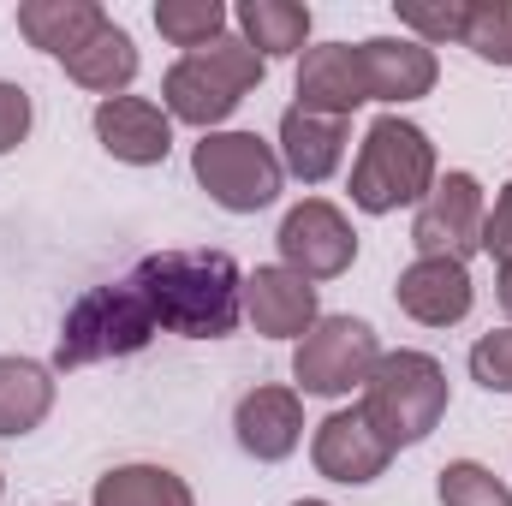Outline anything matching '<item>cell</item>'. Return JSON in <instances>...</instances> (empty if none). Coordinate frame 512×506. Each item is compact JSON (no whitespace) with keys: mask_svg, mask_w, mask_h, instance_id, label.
Here are the masks:
<instances>
[{"mask_svg":"<svg viewBox=\"0 0 512 506\" xmlns=\"http://www.w3.org/2000/svg\"><path fill=\"white\" fill-rule=\"evenodd\" d=\"M131 286L155 328L185 340H227L245 316V274L227 251H155L137 262Z\"/></svg>","mask_w":512,"mask_h":506,"instance_id":"1","label":"cell"},{"mask_svg":"<svg viewBox=\"0 0 512 506\" xmlns=\"http://www.w3.org/2000/svg\"><path fill=\"white\" fill-rule=\"evenodd\" d=\"M358 411L393 453L417 447L447 417V370L429 352H382L370 381H364V405Z\"/></svg>","mask_w":512,"mask_h":506,"instance_id":"2","label":"cell"},{"mask_svg":"<svg viewBox=\"0 0 512 506\" xmlns=\"http://www.w3.org/2000/svg\"><path fill=\"white\" fill-rule=\"evenodd\" d=\"M435 191V143L429 131L382 114L376 126L364 131V149L352 161V203L364 215H393L405 203H423Z\"/></svg>","mask_w":512,"mask_h":506,"instance_id":"3","label":"cell"},{"mask_svg":"<svg viewBox=\"0 0 512 506\" xmlns=\"http://www.w3.org/2000/svg\"><path fill=\"white\" fill-rule=\"evenodd\" d=\"M268 60L256 54L245 36H221L197 54H185L167 78H161V102H167V120H185V126H221L256 84H262Z\"/></svg>","mask_w":512,"mask_h":506,"instance_id":"4","label":"cell"},{"mask_svg":"<svg viewBox=\"0 0 512 506\" xmlns=\"http://www.w3.org/2000/svg\"><path fill=\"white\" fill-rule=\"evenodd\" d=\"M155 340V316L143 304V292L131 280L114 286H90L78 292V304L60 322L54 340V370H84V364H108V358H131Z\"/></svg>","mask_w":512,"mask_h":506,"instance_id":"5","label":"cell"},{"mask_svg":"<svg viewBox=\"0 0 512 506\" xmlns=\"http://www.w3.org/2000/svg\"><path fill=\"white\" fill-rule=\"evenodd\" d=\"M191 173L227 215L268 209L280 197V179H286L280 155L256 131H203V143L191 149Z\"/></svg>","mask_w":512,"mask_h":506,"instance_id":"6","label":"cell"},{"mask_svg":"<svg viewBox=\"0 0 512 506\" xmlns=\"http://www.w3.org/2000/svg\"><path fill=\"white\" fill-rule=\"evenodd\" d=\"M376 358H382V340H376L370 322H358V316H316V328L292 352V376L316 399H340V393L370 381Z\"/></svg>","mask_w":512,"mask_h":506,"instance_id":"7","label":"cell"},{"mask_svg":"<svg viewBox=\"0 0 512 506\" xmlns=\"http://www.w3.org/2000/svg\"><path fill=\"white\" fill-rule=\"evenodd\" d=\"M274 245H280V268H292L310 286L334 280V274H346L358 262V233H352V221L328 197H304L298 209H286Z\"/></svg>","mask_w":512,"mask_h":506,"instance_id":"8","label":"cell"},{"mask_svg":"<svg viewBox=\"0 0 512 506\" xmlns=\"http://www.w3.org/2000/svg\"><path fill=\"white\" fill-rule=\"evenodd\" d=\"M483 185L471 173H447L435 179V191L417 203V221H411V245L417 256H447V262H465L471 251H483Z\"/></svg>","mask_w":512,"mask_h":506,"instance_id":"9","label":"cell"},{"mask_svg":"<svg viewBox=\"0 0 512 506\" xmlns=\"http://www.w3.org/2000/svg\"><path fill=\"white\" fill-rule=\"evenodd\" d=\"M310 459H316V471H322L328 483L358 489V483H376V477H382L387 459H393V447L364 423V411H334V417L316 423Z\"/></svg>","mask_w":512,"mask_h":506,"instance_id":"10","label":"cell"},{"mask_svg":"<svg viewBox=\"0 0 512 506\" xmlns=\"http://www.w3.org/2000/svg\"><path fill=\"white\" fill-rule=\"evenodd\" d=\"M364 102H370V90H364V66H358L352 42L304 48V60H298V108L304 114L352 120V108H364Z\"/></svg>","mask_w":512,"mask_h":506,"instance_id":"11","label":"cell"},{"mask_svg":"<svg viewBox=\"0 0 512 506\" xmlns=\"http://www.w3.org/2000/svg\"><path fill=\"white\" fill-rule=\"evenodd\" d=\"M393 298H399V310H405L411 322H423V328H453V322H465V316H471V298H477V292H471L465 262L417 256V262L399 274Z\"/></svg>","mask_w":512,"mask_h":506,"instance_id":"12","label":"cell"},{"mask_svg":"<svg viewBox=\"0 0 512 506\" xmlns=\"http://www.w3.org/2000/svg\"><path fill=\"white\" fill-rule=\"evenodd\" d=\"M233 429H239V447L262 459V465H280L298 441H304V399L298 387H251L233 411Z\"/></svg>","mask_w":512,"mask_h":506,"instance_id":"13","label":"cell"},{"mask_svg":"<svg viewBox=\"0 0 512 506\" xmlns=\"http://www.w3.org/2000/svg\"><path fill=\"white\" fill-rule=\"evenodd\" d=\"M96 137H102V149H108L114 161H126V167H155V161H167V149H173V120H167V108H155L149 96H114V102L96 108Z\"/></svg>","mask_w":512,"mask_h":506,"instance_id":"14","label":"cell"},{"mask_svg":"<svg viewBox=\"0 0 512 506\" xmlns=\"http://www.w3.org/2000/svg\"><path fill=\"white\" fill-rule=\"evenodd\" d=\"M245 316L268 340H304L316 328V286L292 268H256L245 274Z\"/></svg>","mask_w":512,"mask_h":506,"instance_id":"15","label":"cell"},{"mask_svg":"<svg viewBox=\"0 0 512 506\" xmlns=\"http://www.w3.org/2000/svg\"><path fill=\"white\" fill-rule=\"evenodd\" d=\"M358 66H364V90L370 102H417L435 90V54L411 36H370L358 42Z\"/></svg>","mask_w":512,"mask_h":506,"instance_id":"16","label":"cell"},{"mask_svg":"<svg viewBox=\"0 0 512 506\" xmlns=\"http://www.w3.org/2000/svg\"><path fill=\"white\" fill-rule=\"evenodd\" d=\"M346 161V120H322L304 108L280 114V167L304 185H322Z\"/></svg>","mask_w":512,"mask_h":506,"instance_id":"17","label":"cell"},{"mask_svg":"<svg viewBox=\"0 0 512 506\" xmlns=\"http://www.w3.org/2000/svg\"><path fill=\"white\" fill-rule=\"evenodd\" d=\"M102 24H108V12L96 0H24L18 6V36L54 60H72Z\"/></svg>","mask_w":512,"mask_h":506,"instance_id":"18","label":"cell"},{"mask_svg":"<svg viewBox=\"0 0 512 506\" xmlns=\"http://www.w3.org/2000/svg\"><path fill=\"white\" fill-rule=\"evenodd\" d=\"M60 66H66L72 84H84V90H96L102 102H114L131 78H137V42H131V30H120V24L108 18V24H102L72 60H60Z\"/></svg>","mask_w":512,"mask_h":506,"instance_id":"19","label":"cell"},{"mask_svg":"<svg viewBox=\"0 0 512 506\" xmlns=\"http://www.w3.org/2000/svg\"><path fill=\"white\" fill-rule=\"evenodd\" d=\"M54 411V376L36 358H0V435H30Z\"/></svg>","mask_w":512,"mask_h":506,"instance_id":"20","label":"cell"},{"mask_svg":"<svg viewBox=\"0 0 512 506\" xmlns=\"http://www.w3.org/2000/svg\"><path fill=\"white\" fill-rule=\"evenodd\" d=\"M96 506H197L191 483L167 465H120L96 483Z\"/></svg>","mask_w":512,"mask_h":506,"instance_id":"21","label":"cell"},{"mask_svg":"<svg viewBox=\"0 0 512 506\" xmlns=\"http://www.w3.org/2000/svg\"><path fill=\"white\" fill-rule=\"evenodd\" d=\"M239 24H245V42H251L262 60H280V54H298L304 48L310 6H298V0H245L239 6Z\"/></svg>","mask_w":512,"mask_h":506,"instance_id":"22","label":"cell"},{"mask_svg":"<svg viewBox=\"0 0 512 506\" xmlns=\"http://www.w3.org/2000/svg\"><path fill=\"white\" fill-rule=\"evenodd\" d=\"M155 30H161L173 48L197 54V48H209V42L227 36V6H221V0H161V6H155Z\"/></svg>","mask_w":512,"mask_h":506,"instance_id":"23","label":"cell"},{"mask_svg":"<svg viewBox=\"0 0 512 506\" xmlns=\"http://www.w3.org/2000/svg\"><path fill=\"white\" fill-rule=\"evenodd\" d=\"M465 48L489 66H512V0H471Z\"/></svg>","mask_w":512,"mask_h":506,"instance_id":"24","label":"cell"},{"mask_svg":"<svg viewBox=\"0 0 512 506\" xmlns=\"http://www.w3.org/2000/svg\"><path fill=\"white\" fill-rule=\"evenodd\" d=\"M465 18H471V0H405L399 6V24L411 30V42H465Z\"/></svg>","mask_w":512,"mask_h":506,"instance_id":"25","label":"cell"},{"mask_svg":"<svg viewBox=\"0 0 512 506\" xmlns=\"http://www.w3.org/2000/svg\"><path fill=\"white\" fill-rule=\"evenodd\" d=\"M441 506H512V489L495 483V471H483L477 459H453L441 471Z\"/></svg>","mask_w":512,"mask_h":506,"instance_id":"26","label":"cell"},{"mask_svg":"<svg viewBox=\"0 0 512 506\" xmlns=\"http://www.w3.org/2000/svg\"><path fill=\"white\" fill-rule=\"evenodd\" d=\"M471 376L489 393H512V328H495L471 346Z\"/></svg>","mask_w":512,"mask_h":506,"instance_id":"27","label":"cell"},{"mask_svg":"<svg viewBox=\"0 0 512 506\" xmlns=\"http://www.w3.org/2000/svg\"><path fill=\"white\" fill-rule=\"evenodd\" d=\"M24 137H30V96L0 78V155H12Z\"/></svg>","mask_w":512,"mask_h":506,"instance_id":"28","label":"cell"},{"mask_svg":"<svg viewBox=\"0 0 512 506\" xmlns=\"http://www.w3.org/2000/svg\"><path fill=\"white\" fill-rule=\"evenodd\" d=\"M483 251L501 256V262L512 256V185H501V197H495V209L483 221Z\"/></svg>","mask_w":512,"mask_h":506,"instance_id":"29","label":"cell"},{"mask_svg":"<svg viewBox=\"0 0 512 506\" xmlns=\"http://www.w3.org/2000/svg\"><path fill=\"white\" fill-rule=\"evenodd\" d=\"M495 292H501V310L512 316V256L501 262V280H495Z\"/></svg>","mask_w":512,"mask_h":506,"instance_id":"30","label":"cell"},{"mask_svg":"<svg viewBox=\"0 0 512 506\" xmlns=\"http://www.w3.org/2000/svg\"><path fill=\"white\" fill-rule=\"evenodd\" d=\"M292 506H328V501H292Z\"/></svg>","mask_w":512,"mask_h":506,"instance_id":"31","label":"cell"}]
</instances>
